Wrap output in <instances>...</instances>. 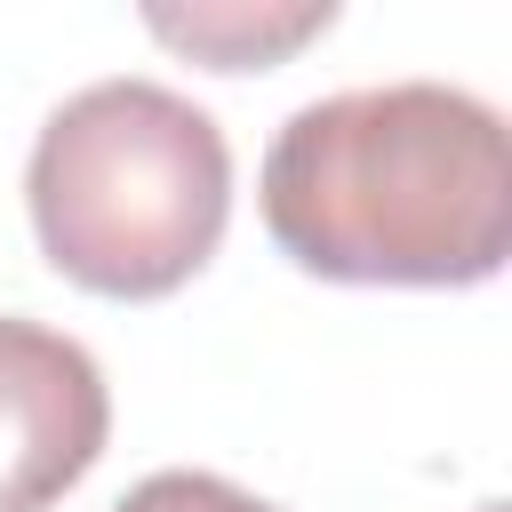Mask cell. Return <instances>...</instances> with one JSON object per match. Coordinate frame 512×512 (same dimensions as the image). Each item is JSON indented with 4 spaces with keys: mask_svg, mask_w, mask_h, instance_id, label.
<instances>
[{
    "mask_svg": "<svg viewBox=\"0 0 512 512\" xmlns=\"http://www.w3.org/2000/svg\"><path fill=\"white\" fill-rule=\"evenodd\" d=\"M256 208L272 248L344 288H480L512 256L504 112L448 80L344 88L280 120Z\"/></svg>",
    "mask_w": 512,
    "mask_h": 512,
    "instance_id": "6da1fadb",
    "label": "cell"
},
{
    "mask_svg": "<svg viewBox=\"0 0 512 512\" xmlns=\"http://www.w3.org/2000/svg\"><path fill=\"white\" fill-rule=\"evenodd\" d=\"M40 256L112 304L176 296L224 240L232 144L160 80H96L64 96L24 160Z\"/></svg>",
    "mask_w": 512,
    "mask_h": 512,
    "instance_id": "7a4b0ae2",
    "label": "cell"
},
{
    "mask_svg": "<svg viewBox=\"0 0 512 512\" xmlns=\"http://www.w3.org/2000/svg\"><path fill=\"white\" fill-rule=\"evenodd\" d=\"M112 440V392L80 336L0 312V512L64 504Z\"/></svg>",
    "mask_w": 512,
    "mask_h": 512,
    "instance_id": "3957f363",
    "label": "cell"
},
{
    "mask_svg": "<svg viewBox=\"0 0 512 512\" xmlns=\"http://www.w3.org/2000/svg\"><path fill=\"white\" fill-rule=\"evenodd\" d=\"M152 40L200 56L208 72H264L280 56H296L304 40H320L336 24L328 0H304V8H248V0H208V8H144Z\"/></svg>",
    "mask_w": 512,
    "mask_h": 512,
    "instance_id": "277c9868",
    "label": "cell"
},
{
    "mask_svg": "<svg viewBox=\"0 0 512 512\" xmlns=\"http://www.w3.org/2000/svg\"><path fill=\"white\" fill-rule=\"evenodd\" d=\"M112 512H288V504H272V496H256L224 472H152Z\"/></svg>",
    "mask_w": 512,
    "mask_h": 512,
    "instance_id": "5b68a950",
    "label": "cell"
},
{
    "mask_svg": "<svg viewBox=\"0 0 512 512\" xmlns=\"http://www.w3.org/2000/svg\"><path fill=\"white\" fill-rule=\"evenodd\" d=\"M472 512H504V504H496V496H488V504H472Z\"/></svg>",
    "mask_w": 512,
    "mask_h": 512,
    "instance_id": "8992f818",
    "label": "cell"
}]
</instances>
